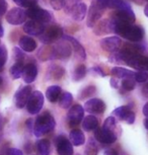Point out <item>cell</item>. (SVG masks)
I'll return each mask as SVG.
<instances>
[{
  "instance_id": "1",
  "label": "cell",
  "mask_w": 148,
  "mask_h": 155,
  "mask_svg": "<svg viewBox=\"0 0 148 155\" xmlns=\"http://www.w3.org/2000/svg\"><path fill=\"white\" fill-rule=\"evenodd\" d=\"M115 22V28H114V33L122 36L125 39L131 41V42H139L143 39L144 36V31L141 27L138 25H132L131 23L127 22H121L117 21L113 18Z\"/></svg>"
},
{
  "instance_id": "2",
  "label": "cell",
  "mask_w": 148,
  "mask_h": 155,
  "mask_svg": "<svg viewBox=\"0 0 148 155\" xmlns=\"http://www.w3.org/2000/svg\"><path fill=\"white\" fill-rule=\"evenodd\" d=\"M55 126H56V122L53 116L49 112H45L37 118L34 126V133L37 137L43 136L53 131Z\"/></svg>"
},
{
  "instance_id": "3",
  "label": "cell",
  "mask_w": 148,
  "mask_h": 155,
  "mask_svg": "<svg viewBox=\"0 0 148 155\" xmlns=\"http://www.w3.org/2000/svg\"><path fill=\"white\" fill-rule=\"evenodd\" d=\"M43 106H44V95L41 91H36L31 92L27 104V109L28 112L31 114V115H36L42 110Z\"/></svg>"
},
{
  "instance_id": "4",
  "label": "cell",
  "mask_w": 148,
  "mask_h": 155,
  "mask_svg": "<svg viewBox=\"0 0 148 155\" xmlns=\"http://www.w3.org/2000/svg\"><path fill=\"white\" fill-rule=\"evenodd\" d=\"M27 14L31 19L37 20V21H40L42 23L49 22L52 19V15L47 10L43 9V8H41V7H38L36 5L28 8L27 11Z\"/></svg>"
},
{
  "instance_id": "5",
  "label": "cell",
  "mask_w": 148,
  "mask_h": 155,
  "mask_svg": "<svg viewBox=\"0 0 148 155\" xmlns=\"http://www.w3.org/2000/svg\"><path fill=\"white\" fill-rule=\"evenodd\" d=\"M84 117V109L80 104H75L70 107L67 114V122L70 127H76L80 124Z\"/></svg>"
},
{
  "instance_id": "6",
  "label": "cell",
  "mask_w": 148,
  "mask_h": 155,
  "mask_svg": "<svg viewBox=\"0 0 148 155\" xmlns=\"http://www.w3.org/2000/svg\"><path fill=\"white\" fill-rule=\"evenodd\" d=\"M52 50H53V58H56V59H66L70 57L72 52L71 44H69L68 41L66 40H64V42L57 43Z\"/></svg>"
},
{
  "instance_id": "7",
  "label": "cell",
  "mask_w": 148,
  "mask_h": 155,
  "mask_svg": "<svg viewBox=\"0 0 148 155\" xmlns=\"http://www.w3.org/2000/svg\"><path fill=\"white\" fill-rule=\"evenodd\" d=\"M94 138L97 139V141L104 144H112L117 140V136L115 135L114 131L103 127L94 130Z\"/></svg>"
},
{
  "instance_id": "8",
  "label": "cell",
  "mask_w": 148,
  "mask_h": 155,
  "mask_svg": "<svg viewBox=\"0 0 148 155\" xmlns=\"http://www.w3.org/2000/svg\"><path fill=\"white\" fill-rule=\"evenodd\" d=\"M27 17H28L27 11H25L24 9H21V8H19V7H14L7 12L6 20L10 25H18L24 23Z\"/></svg>"
},
{
  "instance_id": "9",
  "label": "cell",
  "mask_w": 148,
  "mask_h": 155,
  "mask_svg": "<svg viewBox=\"0 0 148 155\" xmlns=\"http://www.w3.org/2000/svg\"><path fill=\"white\" fill-rule=\"evenodd\" d=\"M127 65L132 68H135L141 71V70H148V57H144L140 54L133 55L125 60Z\"/></svg>"
},
{
  "instance_id": "10",
  "label": "cell",
  "mask_w": 148,
  "mask_h": 155,
  "mask_svg": "<svg viewBox=\"0 0 148 155\" xmlns=\"http://www.w3.org/2000/svg\"><path fill=\"white\" fill-rule=\"evenodd\" d=\"M72 143L65 138L64 136L60 135L55 139V146L59 155H73V147Z\"/></svg>"
},
{
  "instance_id": "11",
  "label": "cell",
  "mask_w": 148,
  "mask_h": 155,
  "mask_svg": "<svg viewBox=\"0 0 148 155\" xmlns=\"http://www.w3.org/2000/svg\"><path fill=\"white\" fill-rule=\"evenodd\" d=\"M31 94V86L27 85L25 87H21L15 94H14V102L15 106L18 109H22L25 106H27L28 101Z\"/></svg>"
},
{
  "instance_id": "12",
  "label": "cell",
  "mask_w": 148,
  "mask_h": 155,
  "mask_svg": "<svg viewBox=\"0 0 148 155\" xmlns=\"http://www.w3.org/2000/svg\"><path fill=\"white\" fill-rule=\"evenodd\" d=\"M24 31L31 36H41L45 31L44 23L37 21V20H28L24 25Z\"/></svg>"
},
{
  "instance_id": "13",
  "label": "cell",
  "mask_w": 148,
  "mask_h": 155,
  "mask_svg": "<svg viewBox=\"0 0 148 155\" xmlns=\"http://www.w3.org/2000/svg\"><path fill=\"white\" fill-rule=\"evenodd\" d=\"M104 8H101L100 6H97V4L92 3L90 7L88 8V15H87V21H86V25H87L88 28H94L98 20L100 19L101 15L104 13Z\"/></svg>"
},
{
  "instance_id": "14",
  "label": "cell",
  "mask_w": 148,
  "mask_h": 155,
  "mask_svg": "<svg viewBox=\"0 0 148 155\" xmlns=\"http://www.w3.org/2000/svg\"><path fill=\"white\" fill-rule=\"evenodd\" d=\"M122 41L120 38L118 37H109L104 38L100 41V47L101 49L104 50L110 53H115L117 52L119 48L121 47Z\"/></svg>"
},
{
  "instance_id": "15",
  "label": "cell",
  "mask_w": 148,
  "mask_h": 155,
  "mask_svg": "<svg viewBox=\"0 0 148 155\" xmlns=\"http://www.w3.org/2000/svg\"><path fill=\"white\" fill-rule=\"evenodd\" d=\"M44 36L42 37V41L45 43H52L54 41L59 40L63 37V31L59 25H52L49 27L48 30L44 31Z\"/></svg>"
},
{
  "instance_id": "16",
  "label": "cell",
  "mask_w": 148,
  "mask_h": 155,
  "mask_svg": "<svg viewBox=\"0 0 148 155\" xmlns=\"http://www.w3.org/2000/svg\"><path fill=\"white\" fill-rule=\"evenodd\" d=\"M84 109L90 114H103L106 110V104L100 98H92L85 102Z\"/></svg>"
},
{
  "instance_id": "17",
  "label": "cell",
  "mask_w": 148,
  "mask_h": 155,
  "mask_svg": "<svg viewBox=\"0 0 148 155\" xmlns=\"http://www.w3.org/2000/svg\"><path fill=\"white\" fill-rule=\"evenodd\" d=\"M114 19L121 22L132 23L135 21V14L131 9V7H128V8H125V9L118 10L115 14Z\"/></svg>"
},
{
  "instance_id": "18",
  "label": "cell",
  "mask_w": 148,
  "mask_h": 155,
  "mask_svg": "<svg viewBox=\"0 0 148 155\" xmlns=\"http://www.w3.org/2000/svg\"><path fill=\"white\" fill-rule=\"evenodd\" d=\"M37 75H38V68L35 64L30 63L25 67L22 76H24V80L25 83L30 84L31 82H34Z\"/></svg>"
},
{
  "instance_id": "19",
  "label": "cell",
  "mask_w": 148,
  "mask_h": 155,
  "mask_svg": "<svg viewBox=\"0 0 148 155\" xmlns=\"http://www.w3.org/2000/svg\"><path fill=\"white\" fill-rule=\"evenodd\" d=\"M114 28H115V22L114 20H109L104 19L103 21H100L97 25V27L95 28L94 33L97 35H104V34H109V33H114Z\"/></svg>"
},
{
  "instance_id": "20",
  "label": "cell",
  "mask_w": 148,
  "mask_h": 155,
  "mask_svg": "<svg viewBox=\"0 0 148 155\" xmlns=\"http://www.w3.org/2000/svg\"><path fill=\"white\" fill-rule=\"evenodd\" d=\"M62 38H63V40L68 41V42L71 44V47L74 49L75 53H76V55L78 57H80L81 59H83V60L85 59V58H86L85 50H84V48L80 45V43L78 42L77 40H75L74 38H72L70 36H64V35H63Z\"/></svg>"
},
{
  "instance_id": "21",
  "label": "cell",
  "mask_w": 148,
  "mask_h": 155,
  "mask_svg": "<svg viewBox=\"0 0 148 155\" xmlns=\"http://www.w3.org/2000/svg\"><path fill=\"white\" fill-rule=\"evenodd\" d=\"M86 11H87V7L84 3H78L73 9L71 10V16L74 20L77 21H81L84 19V17L86 15Z\"/></svg>"
},
{
  "instance_id": "22",
  "label": "cell",
  "mask_w": 148,
  "mask_h": 155,
  "mask_svg": "<svg viewBox=\"0 0 148 155\" xmlns=\"http://www.w3.org/2000/svg\"><path fill=\"white\" fill-rule=\"evenodd\" d=\"M19 47L24 50L25 52H33L37 48V43L31 37H21L19 40Z\"/></svg>"
},
{
  "instance_id": "23",
  "label": "cell",
  "mask_w": 148,
  "mask_h": 155,
  "mask_svg": "<svg viewBox=\"0 0 148 155\" xmlns=\"http://www.w3.org/2000/svg\"><path fill=\"white\" fill-rule=\"evenodd\" d=\"M61 87L58 85H52L46 90V97L50 102H56L61 95Z\"/></svg>"
},
{
  "instance_id": "24",
  "label": "cell",
  "mask_w": 148,
  "mask_h": 155,
  "mask_svg": "<svg viewBox=\"0 0 148 155\" xmlns=\"http://www.w3.org/2000/svg\"><path fill=\"white\" fill-rule=\"evenodd\" d=\"M70 142L74 146H81L85 143V136L80 130H72L70 132Z\"/></svg>"
},
{
  "instance_id": "25",
  "label": "cell",
  "mask_w": 148,
  "mask_h": 155,
  "mask_svg": "<svg viewBox=\"0 0 148 155\" xmlns=\"http://www.w3.org/2000/svg\"><path fill=\"white\" fill-rule=\"evenodd\" d=\"M82 127L85 131H94L98 128V121L94 116H87L85 117L82 122Z\"/></svg>"
},
{
  "instance_id": "26",
  "label": "cell",
  "mask_w": 148,
  "mask_h": 155,
  "mask_svg": "<svg viewBox=\"0 0 148 155\" xmlns=\"http://www.w3.org/2000/svg\"><path fill=\"white\" fill-rule=\"evenodd\" d=\"M112 75L117 78H132L133 76L135 77V73L133 71H130L128 69L121 68V67H115L112 69Z\"/></svg>"
},
{
  "instance_id": "27",
  "label": "cell",
  "mask_w": 148,
  "mask_h": 155,
  "mask_svg": "<svg viewBox=\"0 0 148 155\" xmlns=\"http://www.w3.org/2000/svg\"><path fill=\"white\" fill-rule=\"evenodd\" d=\"M51 145L47 139H42L37 142V151L40 155H49Z\"/></svg>"
},
{
  "instance_id": "28",
  "label": "cell",
  "mask_w": 148,
  "mask_h": 155,
  "mask_svg": "<svg viewBox=\"0 0 148 155\" xmlns=\"http://www.w3.org/2000/svg\"><path fill=\"white\" fill-rule=\"evenodd\" d=\"M72 101H73V96L69 92L62 93L59 97V104L62 109H69L72 104Z\"/></svg>"
},
{
  "instance_id": "29",
  "label": "cell",
  "mask_w": 148,
  "mask_h": 155,
  "mask_svg": "<svg viewBox=\"0 0 148 155\" xmlns=\"http://www.w3.org/2000/svg\"><path fill=\"white\" fill-rule=\"evenodd\" d=\"M24 62H16L15 64H13L12 67L10 68V74L12 76L13 79H18L22 76L24 73Z\"/></svg>"
},
{
  "instance_id": "30",
  "label": "cell",
  "mask_w": 148,
  "mask_h": 155,
  "mask_svg": "<svg viewBox=\"0 0 148 155\" xmlns=\"http://www.w3.org/2000/svg\"><path fill=\"white\" fill-rule=\"evenodd\" d=\"M85 75H86V67L84 65H79L75 68L73 75H72V78H73L74 81H79L81 79H83Z\"/></svg>"
},
{
  "instance_id": "31",
  "label": "cell",
  "mask_w": 148,
  "mask_h": 155,
  "mask_svg": "<svg viewBox=\"0 0 148 155\" xmlns=\"http://www.w3.org/2000/svg\"><path fill=\"white\" fill-rule=\"evenodd\" d=\"M109 7L120 10V9H125V8L130 7V5L128 3H126L124 0H110Z\"/></svg>"
},
{
  "instance_id": "32",
  "label": "cell",
  "mask_w": 148,
  "mask_h": 155,
  "mask_svg": "<svg viewBox=\"0 0 148 155\" xmlns=\"http://www.w3.org/2000/svg\"><path fill=\"white\" fill-rule=\"evenodd\" d=\"M97 146L95 144V142L92 139H89L88 144L86 145L85 151H84V154L85 155H97Z\"/></svg>"
},
{
  "instance_id": "33",
  "label": "cell",
  "mask_w": 148,
  "mask_h": 155,
  "mask_svg": "<svg viewBox=\"0 0 148 155\" xmlns=\"http://www.w3.org/2000/svg\"><path fill=\"white\" fill-rule=\"evenodd\" d=\"M130 112V109L129 107L127 106H123V107H117L115 110H114V115H116L120 120H125L126 118L127 114Z\"/></svg>"
},
{
  "instance_id": "34",
  "label": "cell",
  "mask_w": 148,
  "mask_h": 155,
  "mask_svg": "<svg viewBox=\"0 0 148 155\" xmlns=\"http://www.w3.org/2000/svg\"><path fill=\"white\" fill-rule=\"evenodd\" d=\"M94 92H95V87L92 85H89L81 90V92L79 93L78 96H79L80 99H85V98L89 97V96H91Z\"/></svg>"
},
{
  "instance_id": "35",
  "label": "cell",
  "mask_w": 148,
  "mask_h": 155,
  "mask_svg": "<svg viewBox=\"0 0 148 155\" xmlns=\"http://www.w3.org/2000/svg\"><path fill=\"white\" fill-rule=\"evenodd\" d=\"M64 73H65L64 69L60 66H54L53 68L51 69V75L53 76L54 79H60Z\"/></svg>"
},
{
  "instance_id": "36",
  "label": "cell",
  "mask_w": 148,
  "mask_h": 155,
  "mask_svg": "<svg viewBox=\"0 0 148 155\" xmlns=\"http://www.w3.org/2000/svg\"><path fill=\"white\" fill-rule=\"evenodd\" d=\"M122 86L125 90H133L135 88V81L132 79V78H125V79L122 81Z\"/></svg>"
},
{
  "instance_id": "37",
  "label": "cell",
  "mask_w": 148,
  "mask_h": 155,
  "mask_svg": "<svg viewBox=\"0 0 148 155\" xmlns=\"http://www.w3.org/2000/svg\"><path fill=\"white\" fill-rule=\"evenodd\" d=\"M16 4H18L19 6L22 7H28L30 8L31 6H35L37 4L38 0H13Z\"/></svg>"
},
{
  "instance_id": "38",
  "label": "cell",
  "mask_w": 148,
  "mask_h": 155,
  "mask_svg": "<svg viewBox=\"0 0 148 155\" xmlns=\"http://www.w3.org/2000/svg\"><path fill=\"white\" fill-rule=\"evenodd\" d=\"M7 60V51L4 46H0V69L4 66L5 62Z\"/></svg>"
},
{
  "instance_id": "39",
  "label": "cell",
  "mask_w": 148,
  "mask_h": 155,
  "mask_svg": "<svg viewBox=\"0 0 148 155\" xmlns=\"http://www.w3.org/2000/svg\"><path fill=\"white\" fill-rule=\"evenodd\" d=\"M103 127L106 129H109V130L114 131V129L116 127V120L114 117H109V118L104 121Z\"/></svg>"
},
{
  "instance_id": "40",
  "label": "cell",
  "mask_w": 148,
  "mask_h": 155,
  "mask_svg": "<svg viewBox=\"0 0 148 155\" xmlns=\"http://www.w3.org/2000/svg\"><path fill=\"white\" fill-rule=\"evenodd\" d=\"M79 3V0H65V9L66 12H71V10Z\"/></svg>"
},
{
  "instance_id": "41",
  "label": "cell",
  "mask_w": 148,
  "mask_h": 155,
  "mask_svg": "<svg viewBox=\"0 0 148 155\" xmlns=\"http://www.w3.org/2000/svg\"><path fill=\"white\" fill-rule=\"evenodd\" d=\"M135 79L136 81H138V82H145L147 79H148V74L147 72L143 71V70H141V71H139L137 73H135Z\"/></svg>"
},
{
  "instance_id": "42",
  "label": "cell",
  "mask_w": 148,
  "mask_h": 155,
  "mask_svg": "<svg viewBox=\"0 0 148 155\" xmlns=\"http://www.w3.org/2000/svg\"><path fill=\"white\" fill-rule=\"evenodd\" d=\"M51 6L54 8L55 10H60L64 7L65 0H50Z\"/></svg>"
},
{
  "instance_id": "43",
  "label": "cell",
  "mask_w": 148,
  "mask_h": 155,
  "mask_svg": "<svg viewBox=\"0 0 148 155\" xmlns=\"http://www.w3.org/2000/svg\"><path fill=\"white\" fill-rule=\"evenodd\" d=\"M92 3L97 4V6H100L104 9H106L107 7H109L110 0H92Z\"/></svg>"
},
{
  "instance_id": "44",
  "label": "cell",
  "mask_w": 148,
  "mask_h": 155,
  "mask_svg": "<svg viewBox=\"0 0 148 155\" xmlns=\"http://www.w3.org/2000/svg\"><path fill=\"white\" fill-rule=\"evenodd\" d=\"M13 54L16 59V62H22V60H24V54H22V52L18 48L13 49Z\"/></svg>"
},
{
  "instance_id": "45",
  "label": "cell",
  "mask_w": 148,
  "mask_h": 155,
  "mask_svg": "<svg viewBox=\"0 0 148 155\" xmlns=\"http://www.w3.org/2000/svg\"><path fill=\"white\" fill-rule=\"evenodd\" d=\"M125 121L128 123V124H133V123L135 122V114L130 110V112L127 114L126 118H125Z\"/></svg>"
},
{
  "instance_id": "46",
  "label": "cell",
  "mask_w": 148,
  "mask_h": 155,
  "mask_svg": "<svg viewBox=\"0 0 148 155\" xmlns=\"http://www.w3.org/2000/svg\"><path fill=\"white\" fill-rule=\"evenodd\" d=\"M7 10V3L5 0H0V15L5 14Z\"/></svg>"
},
{
  "instance_id": "47",
  "label": "cell",
  "mask_w": 148,
  "mask_h": 155,
  "mask_svg": "<svg viewBox=\"0 0 148 155\" xmlns=\"http://www.w3.org/2000/svg\"><path fill=\"white\" fill-rule=\"evenodd\" d=\"M6 155H24V154H22V152L20 151L19 149L10 148V149H8V150H7Z\"/></svg>"
},
{
  "instance_id": "48",
  "label": "cell",
  "mask_w": 148,
  "mask_h": 155,
  "mask_svg": "<svg viewBox=\"0 0 148 155\" xmlns=\"http://www.w3.org/2000/svg\"><path fill=\"white\" fill-rule=\"evenodd\" d=\"M94 70L97 73H98V74H100L101 77H104V76H106V74H104V73L103 72V70H101L100 67H94Z\"/></svg>"
},
{
  "instance_id": "49",
  "label": "cell",
  "mask_w": 148,
  "mask_h": 155,
  "mask_svg": "<svg viewBox=\"0 0 148 155\" xmlns=\"http://www.w3.org/2000/svg\"><path fill=\"white\" fill-rule=\"evenodd\" d=\"M111 85L112 87H114V88H118V80L116 79V78H112L111 79Z\"/></svg>"
},
{
  "instance_id": "50",
  "label": "cell",
  "mask_w": 148,
  "mask_h": 155,
  "mask_svg": "<svg viewBox=\"0 0 148 155\" xmlns=\"http://www.w3.org/2000/svg\"><path fill=\"white\" fill-rule=\"evenodd\" d=\"M143 114L146 117H148V102L143 107Z\"/></svg>"
},
{
  "instance_id": "51",
  "label": "cell",
  "mask_w": 148,
  "mask_h": 155,
  "mask_svg": "<svg viewBox=\"0 0 148 155\" xmlns=\"http://www.w3.org/2000/svg\"><path fill=\"white\" fill-rule=\"evenodd\" d=\"M31 124H33V121L30 119V120H28L27 121V126H28V128L30 129V130H31Z\"/></svg>"
},
{
  "instance_id": "52",
  "label": "cell",
  "mask_w": 148,
  "mask_h": 155,
  "mask_svg": "<svg viewBox=\"0 0 148 155\" xmlns=\"http://www.w3.org/2000/svg\"><path fill=\"white\" fill-rule=\"evenodd\" d=\"M3 34H4V31H3V28H2V25H0V38L3 37Z\"/></svg>"
},
{
  "instance_id": "53",
  "label": "cell",
  "mask_w": 148,
  "mask_h": 155,
  "mask_svg": "<svg viewBox=\"0 0 148 155\" xmlns=\"http://www.w3.org/2000/svg\"><path fill=\"white\" fill-rule=\"evenodd\" d=\"M144 13H145V15H146L147 17H148V4L145 6V8H144Z\"/></svg>"
},
{
  "instance_id": "54",
  "label": "cell",
  "mask_w": 148,
  "mask_h": 155,
  "mask_svg": "<svg viewBox=\"0 0 148 155\" xmlns=\"http://www.w3.org/2000/svg\"><path fill=\"white\" fill-rule=\"evenodd\" d=\"M2 125H3V120H2V116L0 114V129L2 128Z\"/></svg>"
},
{
  "instance_id": "55",
  "label": "cell",
  "mask_w": 148,
  "mask_h": 155,
  "mask_svg": "<svg viewBox=\"0 0 148 155\" xmlns=\"http://www.w3.org/2000/svg\"><path fill=\"white\" fill-rule=\"evenodd\" d=\"M144 125H145V128H146L147 130H148V118L144 121Z\"/></svg>"
},
{
  "instance_id": "56",
  "label": "cell",
  "mask_w": 148,
  "mask_h": 155,
  "mask_svg": "<svg viewBox=\"0 0 148 155\" xmlns=\"http://www.w3.org/2000/svg\"><path fill=\"white\" fill-rule=\"evenodd\" d=\"M1 83H2V78H1V76H0V85H1Z\"/></svg>"
},
{
  "instance_id": "57",
  "label": "cell",
  "mask_w": 148,
  "mask_h": 155,
  "mask_svg": "<svg viewBox=\"0 0 148 155\" xmlns=\"http://www.w3.org/2000/svg\"><path fill=\"white\" fill-rule=\"evenodd\" d=\"M147 1H148V0H147Z\"/></svg>"
},
{
  "instance_id": "58",
  "label": "cell",
  "mask_w": 148,
  "mask_h": 155,
  "mask_svg": "<svg viewBox=\"0 0 148 155\" xmlns=\"http://www.w3.org/2000/svg\"><path fill=\"white\" fill-rule=\"evenodd\" d=\"M0 46H1V45H0Z\"/></svg>"
}]
</instances>
